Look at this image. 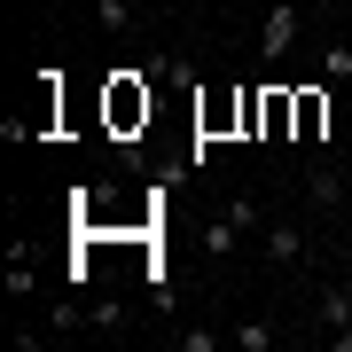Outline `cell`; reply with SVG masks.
Listing matches in <instances>:
<instances>
[{
    "label": "cell",
    "instance_id": "5",
    "mask_svg": "<svg viewBox=\"0 0 352 352\" xmlns=\"http://www.w3.org/2000/svg\"><path fill=\"white\" fill-rule=\"evenodd\" d=\"M87 329H94V337H118V329H126V298H94L87 305Z\"/></svg>",
    "mask_w": 352,
    "mask_h": 352
},
{
    "label": "cell",
    "instance_id": "3",
    "mask_svg": "<svg viewBox=\"0 0 352 352\" xmlns=\"http://www.w3.org/2000/svg\"><path fill=\"white\" fill-rule=\"evenodd\" d=\"M243 235H251V227H243L235 212H219V219H204V258H235V251H243Z\"/></svg>",
    "mask_w": 352,
    "mask_h": 352
},
{
    "label": "cell",
    "instance_id": "11",
    "mask_svg": "<svg viewBox=\"0 0 352 352\" xmlns=\"http://www.w3.org/2000/svg\"><path fill=\"white\" fill-rule=\"evenodd\" d=\"M8 298H32V258H24V251L8 258Z\"/></svg>",
    "mask_w": 352,
    "mask_h": 352
},
{
    "label": "cell",
    "instance_id": "13",
    "mask_svg": "<svg viewBox=\"0 0 352 352\" xmlns=\"http://www.w3.org/2000/svg\"><path fill=\"white\" fill-rule=\"evenodd\" d=\"M344 173H352V164H344ZM344 219H352V204H344Z\"/></svg>",
    "mask_w": 352,
    "mask_h": 352
},
{
    "label": "cell",
    "instance_id": "7",
    "mask_svg": "<svg viewBox=\"0 0 352 352\" xmlns=\"http://www.w3.org/2000/svg\"><path fill=\"white\" fill-rule=\"evenodd\" d=\"M141 78H173V87H188L196 63H188V55H149V63H141Z\"/></svg>",
    "mask_w": 352,
    "mask_h": 352
},
{
    "label": "cell",
    "instance_id": "2",
    "mask_svg": "<svg viewBox=\"0 0 352 352\" xmlns=\"http://www.w3.org/2000/svg\"><path fill=\"white\" fill-rule=\"evenodd\" d=\"M298 32H305L298 8H266V63H282V55L298 47Z\"/></svg>",
    "mask_w": 352,
    "mask_h": 352
},
{
    "label": "cell",
    "instance_id": "4",
    "mask_svg": "<svg viewBox=\"0 0 352 352\" xmlns=\"http://www.w3.org/2000/svg\"><path fill=\"white\" fill-rule=\"evenodd\" d=\"M305 188H314V204H337V212H344V204H352V173H344V164H314Z\"/></svg>",
    "mask_w": 352,
    "mask_h": 352
},
{
    "label": "cell",
    "instance_id": "9",
    "mask_svg": "<svg viewBox=\"0 0 352 352\" xmlns=\"http://www.w3.org/2000/svg\"><path fill=\"white\" fill-rule=\"evenodd\" d=\"M227 344H235V352H274V329H266V321H243Z\"/></svg>",
    "mask_w": 352,
    "mask_h": 352
},
{
    "label": "cell",
    "instance_id": "12",
    "mask_svg": "<svg viewBox=\"0 0 352 352\" xmlns=\"http://www.w3.org/2000/svg\"><path fill=\"white\" fill-rule=\"evenodd\" d=\"M180 352H219V329H180Z\"/></svg>",
    "mask_w": 352,
    "mask_h": 352
},
{
    "label": "cell",
    "instance_id": "8",
    "mask_svg": "<svg viewBox=\"0 0 352 352\" xmlns=\"http://www.w3.org/2000/svg\"><path fill=\"white\" fill-rule=\"evenodd\" d=\"M321 329H352V289H321Z\"/></svg>",
    "mask_w": 352,
    "mask_h": 352
},
{
    "label": "cell",
    "instance_id": "1",
    "mask_svg": "<svg viewBox=\"0 0 352 352\" xmlns=\"http://www.w3.org/2000/svg\"><path fill=\"white\" fill-rule=\"evenodd\" d=\"M305 251H314V235H305L298 219L258 227V258H266V266H282V274H289V266H305Z\"/></svg>",
    "mask_w": 352,
    "mask_h": 352
},
{
    "label": "cell",
    "instance_id": "10",
    "mask_svg": "<svg viewBox=\"0 0 352 352\" xmlns=\"http://www.w3.org/2000/svg\"><path fill=\"white\" fill-rule=\"evenodd\" d=\"M321 78H352V39H329L321 47Z\"/></svg>",
    "mask_w": 352,
    "mask_h": 352
},
{
    "label": "cell",
    "instance_id": "6",
    "mask_svg": "<svg viewBox=\"0 0 352 352\" xmlns=\"http://www.w3.org/2000/svg\"><path fill=\"white\" fill-rule=\"evenodd\" d=\"M94 24L110 32V39H126L133 32V0H94Z\"/></svg>",
    "mask_w": 352,
    "mask_h": 352
}]
</instances>
